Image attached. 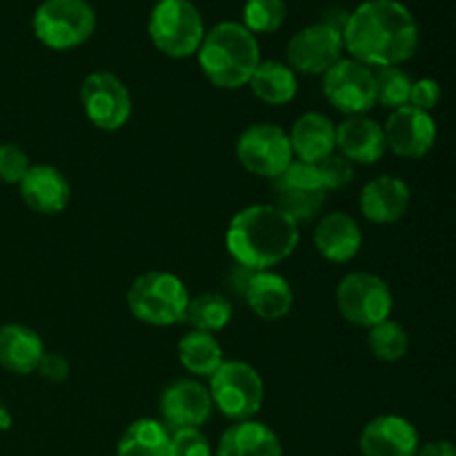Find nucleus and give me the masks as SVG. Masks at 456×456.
<instances>
[{
  "label": "nucleus",
  "mask_w": 456,
  "mask_h": 456,
  "mask_svg": "<svg viewBox=\"0 0 456 456\" xmlns=\"http://www.w3.org/2000/svg\"><path fill=\"white\" fill-rule=\"evenodd\" d=\"M343 43L350 58L372 69L401 67L419 49L417 18L399 0H365L347 16Z\"/></svg>",
  "instance_id": "nucleus-1"
},
{
  "label": "nucleus",
  "mask_w": 456,
  "mask_h": 456,
  "mask_svg": "<svg viewBox=\"0 0 456 456\" xmlns=\"http://www.w3.org/2000/svg\"><path fill=\"white\" fill-rule=\"evenodd\" d=\"M298 223L274 203H254L232 216L225 232V248L236 265L265 272L288 261L298 248Z\"/></svg>",
  "instance_id": "nucleus-2"
},
{
  "label": "nucleus",
  "mask_w": 456,
  "mask_h": 456,
  "mask_svg": "<svg viewBox=\"0 0 456 456\" xmlns=\"http://www.w3.org/2000/svg\"><path fill=\"white\" fill-rule=\"evenodd\" d=\"M199 65L205 78L218 89L245 87L261 65L258 40L243 22H218L205 34L199 47Z\"/></svg>",
  "instance_id": "nucleus-3"
},
{
  "label": "nucleus",
  "mask_w": 456,
  "mask_h": 456,
  "mask_svg": "<svg viewBox=\"0 0 456 456\" xmlns=\"http://www.w3.org/2000/svg\"><path fill=\"white\" fill-rule=\"evenodd\" d=\"M187 285L172 272H145L129 285L127 307L132 316L151 328H169L185 321L190 305Z\"/></svg>",
  "instance_id": "nucleus-4"
},
{
  "label": "nucleus",
  "mask_w": 456,
  "mask_h": 456,
  "mask_svg": "<svg viewBox=\"0 0 456 456\" xmlns=\"http://www.w3.org/2000/svg\"><path fill=\"white\" fill-rule=\"evenodd\" d=\"M147 34L151 45L169 58H190L199 53L203 43L205 22L200 12L190 0H167L159 3L147 20Z\"/></svg>",
  "instance_id": "nucleus-5"
},
{
  "label": "nucleus",
  "mask_w": 456,
  "mask_h": 456,
  "mask_svg": "<svg viewBox=\"0 0 456 456\" xmlns=\"http://www.w3.org/2000/svg\"><path fill=\"white\" fill-rule=\"evenodd\" d=\"M34 34L53 52H69L96 31V12L87 0H43L31 18Z\"/></svg>",
  "instance_id": "nucleus-6"
},
{
  "label": "nucleus",
  "mask_w": 456,
  "mask_h": 456,
  "mask_svg": "<svg viewBox=\"0 0 456 456\" xmlns=\"http://www.w3.org/2000/svg\"><path fill=\"white\" fill-rule=\"evenodd\" d=\"M209 396L223 417L234 423L249 421L265 401V383L258 370L245 361H225L209 377Z\"/></svg>",
  "instance_id": "nucleus-7"
},
{
  "label": "nucleus",
  "mask_w": 456,
  "mask_h": 456,
  "mask_svg": "<svg viewBox=\"0 0 456 456\" xmlns=\"http://www.w3.org/2000/svg\"><path fill=\"white\" fill-rule=\"evenodd\" d=\"M337 307L347 323L356 328H374L392 316L395 297L381 276L370 272H352L337 285Z\"/></svg>",
  "instance_id": "nucleus-8"
},
{
  "label": "nucleus",
  "mask_w": 456,
  "mask_h": 456,
  "mask_svg": "<svg viewBox=\"0 0 456 456\" xmlns=\"http://www.w3.org/2000/svg\"><path fill=\"white\" fill-rule=\"evenodd\" d=\"M236 159L245 172L272 181L294 163L292 142L279 125L254 123L236 141Z\"/></svg>",
  "instance_id": "nucleus-9"
},
{
  "label": "nucleus",
  "mask_w": 456,
  "mask_h": 456,
  "mask_svg": "<svg viewBox=\"0 0 456 456\" xmlns=\"http://www.w3.org/2000/svg\"><path fill=\"white\" fill-rule=\"evenodd\" d=\"M274 205L288 214L294 223H307L316 218L328 200V187L316 165L294 160L281 176L272 178Z\"/></svg>",
  "instance_id": "nucleus-10"
},
{
  "label": "nucleus",
  "mask_w": 456,
  "mask_h": 456,
  "mask_svg": "<svg viewBox=\"0 0 456 456\" xmlns=\"http://www.w3.org/2000/svg\"><path fill=\"white\" fill-rule=\"evenodd\" d=\"M85 116L102 132H118L132 118V94L111 71H92L80 87Z\"/></svg>",
  "instance_id": "nucleus-11"
},
{
  "label": "nucleus",
  "mask_w": 456,
  "mask_h": 456,
  "mask_svg": "<svg viewBox=\"0 0 456 456\" xmlns=\"http://www.w3.org/2000/svg\"><path fill=\"white\" fill-rule=\"evenodd\" d=\"M323 94L330 105L341 114L365 116L377 107L374 69L354 58H341L323 74Z\"/></svg>",
  "instance_id": "nucleus-12"
},
{
  "label": "nucleus",
  "mask_w": 456,
  "mask_h": 456,
  "mask_svg": "<svg viewBox=\"0 0 456 456\" xmlns=\"http://www.w3.org/2000/svg\"><path fill=\"white\" fill-rule=\"evenodd\" d=\"M346 52L343 34L325 22L303 27L288 43V65L297 74L323 76Z\"/></svg>",
  "instance_id": "nucleus-13"
},
{
  "label": "nucleus",
  "mask_w": 456,
  "mask_h": 456,
  "mask_svg": "<svg viewBox=\"0 0 456 456\" xmlns=\"http://www.w3.org/2000/svg\"><path fill=\"white\" fill-rule=\"evenodd\" d=\"M159 408L169 432L200 430L214 412L209 390L194 379H178L169 383L160 392Z\"/></svg>",
  "instance_id": "nucleus-14"
},
{
  "label": "nucleus",
  "mask_w": 456,
  "mask_h": 456,
  "mask_svg": "<svg viewBox=\"0 0 456 456\" xmlns=\"http://www.w3.org/2000/svg\"><path fill=\"white\" fill-rule=\"evenodd\" d=\"M386 145L399 159L417 160L432 151L436 142V123L432 114L405 105L401 110L390 111L386 125Z\"/></svg>",
  "instance_id": "nucleus-15"
},
{
  "label": "nucleus",
  "mask_w": 456,
  "mask_h": 456,
  "mask_svg": "<svg viewBox=\"0 0 456 456\" xmlns=\"http://www.w3.org/2000/svg\"><path fill=\"white\" fill-rule=\"evenodd\" d=\"M363 456H417L421 448L419 430L399 414H381L361 432Z\"/></svg>",
  "instance_id": "nucleus-16"
},
{
  "label": "nucleus",
  "mask_w": 456,
  "mask_h": 456,
  "mask_svg": "<svg viewBox=\"0 0 456 456\" xmlns=\"http://www.w3.org/2000/svg\"><path fill=\"white\" fill-rule=\"evenodd\" d=\"M410 200H412V191L408 183L399 176L383 174L365 183L361 190L359 208L361 214L374 225H392L408 214Z\"/></svg>",
  "instance_id": "nucleus-17"
},
{
  "label": "nucleus",
  "mask_w": 456,
  "mask_h": 456,
  "mask_svg": "<svg viewBox=\"0 0 456 456\" xmlns=\"http://www.w3.org/2000/svg\"><path fill=\"white\" fill-rule=\"evenodd\" d=\"M18 187H20V199L25 200L27 208L45 216L61 214L71 199L69 181L53 165H31Z\"/></svg>",
  "instance_id": "nucleus-18"
},
{
  "label": "nucleus",
  "mask_w": 456,
  "mask_h": 456,
  "mask_svg": "<svg viewBox=\"0 0 456 456\" xmlns=\"http://www.w3.org/2000/svg\"><path fill=\"white\" fill-rule=\"evenodd\" d=\"M337 151L352 165H374L386 156L383 125L370 116H347L337 125Z\"/></svg>",
  "instance_id": "nucleus-19"
},
{
  "label": "nucleus",
  "mask_w": 456,
  "mask_h": 456,
  "mask_svg": "<svg viewBox=\"0 0 456 456\" xmlns=\"http://www.w3.org/2000/svg\"><path fill=\"white\" fill-rule=\"evenodd\" d=\"M292 142L294 160L307 165H319L337 151V125L321 111H307L294 120L288 132Z\"/></svg>",
  "instance_id": "nucleus-20"
},
{
  "label": "nucleus",
  "mask_w": 456,
  "mask_h": 456,
  "mask_svg": "<svg viewBox=\"0 0 456 456\" xmlns=\"http://www.w3.org/2000/svg\"><path fill=\"white\" fill-rule=\"evenodd\" d=\"M314 245L325 261L347 263L361 252L363 232L347 212H330L316 223Z\"/></svg>",
  "instance_id": "nucleus-21"
},
{
  "label": "nucleus",
  "mask_w": 456,
  "mask_h": 456,
  "mask_svg": "<svg viewBox=\"0 0 456 456\" xmlns=\"http://www.w3.org/2000/svg\"><path fill=\"white\" fill-rule=\"evenodd\" d=\"M243 298L248 301L249 310L263 321H281L292 312L294 289L288 279L276 272H252L248 285H245Z\"/></svg>",
  "instance_id": "nucleus-22"
},
{
  "label": "nucleus",
  "mask_w": 456,
  "mask_h": 456,
  "mask_svg": "<svg viewBox=\"0 0 456 456\" xmlns=\"http://www.w3.org/2000/svg\"><path fill=\"white\" fill-rule=\"evenodd\" d=\"M45 343L36 330L20 323L0 325V368L27 377L38 370L45 356Z\"/></svg>",
  "instance_id": "nucleus-23"
},
{
  "label": "nucleus",
  "mask_w": 456,
  "mask_h": 456,
  "mask_svg": "<svg viewBox=\"0 0 456 456\" xmlns=\"http://www.w3.org/2000/svg\"><path fill=\"white\" fill-rule=\"evenodd\" d=\"M216 456H283V444L270 426L249 419L223 432Z\"/></svg>",
  "instance_id": "nucleus-24"
},
{
  "label": "nucleus",
  "mask_w": 456,
  "mask_h": 456,
  "mask_svg": "<svg viewBox=\"0 0 456 456\" xmlns=\"http://www.w3.org/2000/svg\"><path fill=\"white\" fill-rule=\"evenodd\" d=\"M248 85L258 101L272 107L288 105L298 94L297 71L281 61H261Z\"/></svg>",
  "instance_id": "nucleus-25"
},
{
  "label": "nucleus",
  "mask_w": 456,
  "mask_h": 456,
  "mask_svg": "<svg viewBox=\"0 0 456 456\" xmlns=\"http://www.w3.org/2000/svg\"><path fill=\"white\" fill-rule=\"evenodd\" d=\"M178 361L191 377L209 379L225 363V356L214 334L191 330L178 341Z\"/></svg>",
  "instance_id": "nucleus-26"
},
{
  "label": "nucleus",
  "mask_w": 456,
  "mask_h": 456,
  "mask_svg": "<svg viewBox=\"0 0 456 456\" xmlns=\"http://www.w3.org/2000/svg\"><path fill=\"white\" fill-rule=\"evenodd\" d=\"M172 432L159 419H138L116 445V456H167Z\"/></svg>",
  "instance_id": "nucleus-27"
},
{
  "label": "nucleus",
  "mask_w": 456,
  "mask_h": 456,
  "mask_svg": "<svg viewBox=\"0 0 456 456\" xmlns=\"http://www.w3.org/2000/svg\"><path fill=\"white\" fill-rule=\"evenodd\" d=\"M232 316H234V305H232V301L225 294L203 292L199 297L190 298L185 321L196 332L214 334L227 328Z\"/></svg>",
  "instance_id": "nucleus-28"
},
{
  "label": "nucleus",
  "mask_w": 456,
  "mask_h": 456,
  "mask_svg": "<svg viewBox=\"0 0 456 456\" xmlns=\"http://www.w3.org/2000/svg\"><path fill=\"white\" fill-rule=\"evenodd\" d=\"M368 346L374 359L383 361V363H396V361H401L408 354L410 337L403 325L387 319L383 323L370 328Z\"/></svg>",
  "instance_id": "nucleus-29"
},
{
  "label": "nucleus",
  "mask_w": 456,
  "mask_h": 456,
  "mask_svg": "<svg viewBox=\"0 0 456 456\" xmlns=\"http://www.w3.org/2000/svg\"><path fill=\"white\" fill-rule=\"evenodd\" d=\"M410 74L401 67H381L374 69V85H377V105L395 111L410 105V92H412Z\"/></svg>",
  "instance_id": "nucleus-30"
},
{
  "label": "nucleus",
  "mask_w": 456,
  "mask_h": 456,
  "mask_svg": "<svg viewBox=\"0 0 456 456\" xmlns=\"http://www.w3.org/2000/svg\"><path fill=\"white\" fill-rule=\"evenodd\" d=\"M288 7L285 0H245L243 25L256 34H274L283 27Z\"/></svg>",
  "instance_id": "nucleus-31"
},
{
  "label": "nucleus",
  "mask_w": 456,
  "mask_h": 456,
  "mask_svg": "<svg viewBox=\"0 0 456 456\" xmlns=\"http://www.w3.org/2000/svg\"><path fill=\"white\" fill-rule=\"evenodd\" d=\"M31 160L22 147L13 142H3L0 145V181L7 185H18L29 172Z\"/></svg>",
  "instance_id": "nucleus-32"
},
{
  "label": "nucleus",
  "mask_w": 456,
  "mask_h": 456,
  "mask_svg": "<svg viewBox=\"0 0 456 456\" xmlns=\"http://www.w3.org/2000/svg\"><path fill=\"white\" fill-rule=\"evenodd\" d=\"M316 169H319V174H321V178H323L328 191L330 190H343V187L350 185L352 178H354V165H352L346 156L338 154V151H334L332 156H328L325 160H321V163L316 165Z\"/></svg>",
  "instance_id": "nucleus-33"
},
{
  "label": "nucleus",
  "mask_w": 456,
  "mask_h": 456,
  "mask_svg": "<svg viewBox=\"0 0 456 456\" xmlns=\"http://www.w3.org/2000/svg\"><path fill=\"white\" fill-rule=\"evenodd\" d=\"M167 456H212V448L200 430H176L169 439Z\"/></svg>",
  "instance_id": "nucleus-34"
},
{
  "label": "nucleus",
  "mask_w": 456,
  "mask_h": 456,
  "mask_svg": "<svg viewBox=\"0 0 456 456\" xmlns=\"http://www.w3.org/2000/svg\"><path fill=\"white\" fill-rule=\"evenodd\" d=\"M441 102V85L435 78H419L412 83L410 92V107L430 114Z\"/></svg>",
  "instance_id": "nucleus-35"
},
{
  "label": "nucleus",
  "mask_w": 456,
  "mask_h": 456,
  "mask_svg": "<svg viewBox=\"0 0 456 456\" xmlns=\"http://www.w3.org/2000/svg\"><path fill=\"white\" fill-rule=\"evenodd\" d=\"M69 370H71L69 361H67L65 356L58 354V352H45V356L40 359L38 370H36V372H38L45 381L62 383L67 381V377H69Z\"/></svg>",
  "instance_id": "nucleus-36"
},
{
  "label": "nucleus",
  "mask_w": 456,
  "mask_h": 456,
  "mask_svg": "<svg viewBox=\"0 0 456 456\" xmlns=\"http://www.w3.org/2000/svg\"><path fill=\"white\" fill-rule=\"evenodd\" d=\"M417 456H456V445L452 441H445V439L430 441V444L419 448Z\"/></svg>",
  "instance_id": "nucleus-37"
},
{
  "label": "nucleus",
  "mask_w": 456,
  "mask_h": 456,
  "mask_svg": "<svg viewBox=\"0 0 456 456\" xmlns=\"http://www.w3.org/2000/svg\"><path fill=\"white\" fill-rule=\"evenodd\" d=\"M13 423V417H12V410L7 408V403H4L3 399H0V430H9Z\"/></svg>",
  "instance_id": "nucleus-38"
},
{
  "label": "nucleus",
  "mask_w": 456,
  "mask_h": 456,
  "mask_svg": "<svg viewBox=\"0 0 456 456\" xmlns=\"http://www.w3.org/2000/svg\"><path fill=\"white\" fill-rule=\"evenodd\" d=\"M154 3H156V4H159V3H167V0H154Z\"/></svg>",
  "instance_id": "nucleus-39"
}]
</instances>
